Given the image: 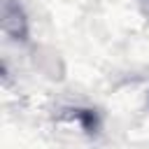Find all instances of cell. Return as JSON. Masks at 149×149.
Returning <instances> with one entry per match:
<instances>
[{"mask_svg": "<svg viewBox=\"0 0 149 149\" xmlns=\"http://www.w3.org/2000/svg\"><path fill=\"white\" fill-rule=\"evenodd\" d=\"M77 116L81 119V123H84V128H86L88 133H93V130L98 128V119H95V114H93L91 109H77Z\"/></svg>", "mask_w": 149, "mask_h": 149, "instance_id": "cell-1", "label": "cell"}]
</instances>
